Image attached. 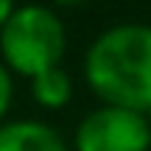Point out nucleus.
Segmentation results:
<instances>
[{
	"label": "nucleus",
	"instance_id": "obj_1",
	"mask_svg": "<svg viewBox=\"0 0 151 151\" xmlns=\"http://www.w3.org/2000/svg\"><path fill=\"white\" fill-rule=\"evenodd\" d=\"M84 78L109 106L146 112L151 104V25L120 22L92 39Z\"/></svg>",
	"mask_w": 151,
	"mask_h": 151
},
{
	"label": "nucleus",
	"instance_id": "obj_2",
	"mask_svg": "<svg viewBox=\"0 0 151 151\" xmlns=\"http://www.w3.org/2000/svg\"><path fill=\"white\" fill-rule=\"evenodd\" d=\"M67 34L62 20L45 6H14L0 28V53L9 73L34 76L59 67L65 56Z\"/></svg>",
	"mask_w": 151,
	"mask_h": 151
},
{
	"label": "nucleus",
	"instance_id": "obj_3",
	"mask_svg": "<svg viewBox=\"0 0 151 151\" xmlns=\"http://www.w3.org/2000/svg\"><path fill=\"white\" fill-rule=\"evenodd\" d=\"M151 129L146 115L123 106H104L87 112L76 129V151H148Z\"/></svg>",
	"mask_w": 151,
	"mask_h": 151
},
{
	"label": "nucleus",
	"instance_id": "obj_4",
	"mask_svg": "<svg viewBox=\"0 0 151 151\" xmlns=\"http://www.w3.org/2000/svg\"><path fill=\"white\" fill-rule=\"evenodd\" d=\"M0 151H70L53 126L42 120L0 123Z\"/></svg>",
	"mask_w": 151,
	"mask_h": 151
},
{
	"label": "nucleus",
	"instance_id": "obj_5",
	"mask_svg": "<svg viewBox=\"0 0 151 151\" xmlns=\"http://www.w3.org/2000/svg\"><path fill=\"white\" fill-rule=\"evenodd\" d=\"M31 95L45 109H62L73 98V81L65 67H50L31 78Z\"/></svg>",
	"mask_w": 151,
	"mask_h": 151
},
{
	"label": "nucleus",
	"instance_id": "obj_6",
	"mask_svg": "<svg viewBox=\"0 0 151 151\" xmlns=\"http://www.w3.org/2000/svg\"><path fill=\"white\" fill-rule=\"evenodd\" d=\"M11 98H14V84H11V73L9 67L0 62V120L6 118V112H9L11 106Z\"/></svg>",
	"mask_w": 151,
	"mask_h": 151
},
{
	"label": "nucleus",
	"instance_id": "obj_7",
	"mask_svg": "<svg viewBox=\"0 0 151 151\" xmlns=\"http://www.w3.org/2000/svg\"><path fill=\"white\" fill-rule=\"evenodd\" d=\"M11 11H14V3H9V0H0V28L6 25V20L11 17Z\"/></svg>",
	"mask_w": 151,
	"mask_h": 151
},
{
	"label": "nucleus",
	"instance_id": "obj_8",
	"mask_svg": "<svg viewBox=\"0 0 151 151\" xmlns=\"http://www.w3.org/2000/svg\"><path fill=\"white\" fill-rule=\"evenodd\" d=\"M143 115H146V123H148V129H151V104L146 106V112H143Z\"/></svg>",
	"mask_w": 151,
	"mask_h": 151
}]
</instances>
